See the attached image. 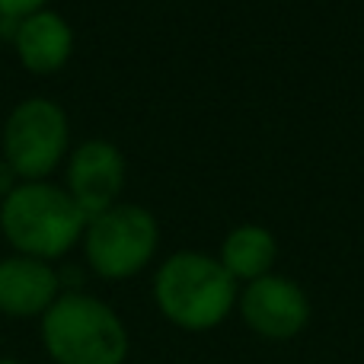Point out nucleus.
I'll use <instances>...</instances> for the list:
<instances>
[{"mask_svg": "<svg viewBox=\"0 0 364 364\" xmlns=\"http://www.w3.org/2000/svg\"><path fill=\"white\" fill-rule=\"evenodd\" d=\"M19 64L32 74H55L74 55V29L58 10H36L16 23L10 38Z\"/></svg>", "mask_w": 364, "mask_h": 364, "instance_id": "9", "label": "nucleus"}, {"mask_svg": "<svg viewBox=\"0 0 364 364\" xmlns=\"http://www.w3.org/2000/svg\"><path fill=\"white\" fill-rule=\"evenodd\" d=\"M87 265L106 282H128L151 265L160 246V224L147 208L119 201L87 220L83 230Z\"/></svg>", "mask_w": 364, "mask_h": 364, "instance_id": "4", "label": "nucleus"}, {"mask_svg": "<svg viewBox=\"0 0 364 364\" xmlns=\"http://www.w3.org/2000/svg\"><path fill=\"white\" fill-rule=\"evenodd\" d=\"M125 176L128 166L119 147L106 138H90L70 151L68 170H64V188L90 220L106 208L119 205Z\"/></svg>", "mask_w": 364, "mask_h": 364, "instance_id": "7", "label": "nucleus"}, {"mask_svg": "<svg viewBox=\"0 0 364 364\" xmlns=\"http://www.w3.org/2000/svg\"><path fill=\"white\" fill-rule=\"evenodd\" d=\"M83 230L87 214L77 208L68 188L48 179L19 182L0 201V233L19 256L55 262L80 243Z\"/></svg>", "mask_w": 364, "mask_h": 364, "instance_id": "3", "label": "nucleus"}, {"mask_svg": "<svg viewBox=\"0 0 364 364\" xmlns=\"http://www.w3.org/2000/svg\"><path fill=\"white\" fill-rule=\"evenodd\" d=\"M48 0H0V19H23L36 10H45Z\"/></svg>", "mask_w": 364, "mask_h": 364, "instance_id": "11", "label": "nucleus"}, {"mask_svg": "<svg viewBox=\"0 0 364 364\" xmlns=\"http://www.w3.org/2000/svg\"><path fill=\"white\" fill-rule=\"evenodd\" d=\"M42 348L55 364H125L128 326L106 301L80 288H64L38 320Z\"/></svg>", "mask_w": 364, "mask_h": 364, "instance_id": "2", "label": "nucleus"}, {"mask_svg": "<svg viewBox=\"0 0 364 364\" xmlns=\"http://www.w3.org/2000/svg\"><path fill=\"white\" fill-rule=\"evenodd\" d=\"M240 284L214 256L179 250L160 262L154 275V304L166 323L186 333L218 329L237 310Z\"/></svg>", "mask_w": 364, "mask_h": 364, "instance_id": "1", "label": "nucleus"}, {"mask_svg": "<svg viewBox=\"0 0 364 364\" xmlns=\"http://www.w3.org/2000/svg\"><path fill=\"white\" fill-rule=\"evenodd\" d=\"M0 157L13 166L19 182L48 179L70 147L68 112L55 100L29 96L10 109L0 132Z\"/></svg>", "mask_w": 364, "mask_h": 364, "instance_id": "5", "label": "nucleus"}, {"mask_svg": "<svg viewBox=\"0 0 364 364\" xmlns=\"http://www.w3.org/2000/svg\"><path fill=\"white\" fill-rule=\"evenodd\" d=\"M278 259V243L262 224H240L220 243L218 262L237 284H250L262 275H272Z\"/></svg>", "mask_w": 364, "mask_h": 364, "instance_id": "10", "label": "nucleus"}, {"mask_svg": "<svg viewBox=\"0 0 364 364\" xmlns=\"http://www.w3.org/2000/svg\"><path fill=\"white\" fill-rule=\"evenodd\" d=\"M0 364H26V361H19V358H0Z\"/></svg>", "mask_w": 364, "mask_h": 364, "instance_id": "13", "label": "nucleus"}, {"mask_svg": "<svg viewBox=\"0 0 364 364\" xmlns=\"http://www.w3.org/2000/svg\"><path fill=\"white\" fill-rule=\"evenodd\" d=\"M61 291V275L45 259L19 252L0 259V314L10 320H42Z\"/></svg>", "mask_w": 364, "mask_h": 364, "instance_id": "8", "label": "nucleus"}, {"mask_svg": "<svg viewBox=\"0 0 364 364\" xmlns=\"http://www.w3.org/2000/svg\"><path fill=\"white\" fill-rule=\"evenodd\" d=\"M16 186H19V176H16V173H13V166L6 164L4 157H0V201H4L6 195H10Z\"/></svg>", "mask_w": 364, "mask_h": 364, "instance_id": "12", "label": "nucleus"}, {"mask_svg": "<svg viewBox=\"0 0 364 364\" xmlns=\"http://www.w3.org/2000/svg\"><path fill=\"white\" fill-rule=\"evenodd\" d=\"M237 310L246 329L265 342L297 339L307 329L310 314H314L307 291L291 278L275 275V272L243 284L237 297Z\"/></svg>", "mask_w": 364, "mask_h": 364, "instance_id": "6", "label": "nucleus"}]
</instances>
